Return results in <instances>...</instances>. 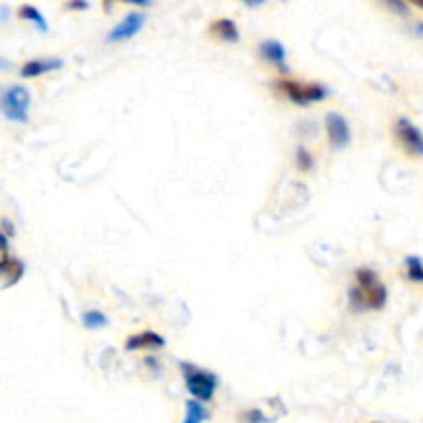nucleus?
<instances>
[{"label": "nucleus", "mask_w": 423, "mask_h": 423, "mask_svg": "<svg viewBox=\"0 0 423 423\" xmlns=\"http://www.w3.org/2000/svg\"><path fill=\"white\" fill-rule=\"evenodd\" d=\"M273 89L296 106H312L318 102H324L331 95L326 85L304 83V81H296V79H277L273 83Z\"/></svg>", "instance_id": "f257e3e1"}, {"label": "nucleus", "mask_w": 423, "mask_h": 423, "mask_svg": "<svg viewBox=\"0 0 423 423\" xmlns=\"http://www.w3.org/2000/svg\"><path fill=\"white\" fill-rule=\"evenodd\" d=\"M31 93L23 85H9L0 91V112L9 122L25 124L29 120Z\"/></svg>", "instance_id": "f03ea898"}, {"label": "nucleus", "mask_w": 423, "mask_h": 423, "mask_svg": "<svg viewBox=\"0 0 423 423\" xmlns=\"http://www.w3.org/2000/svg\"><path fill=\"white\" fill-rule=\"evenodd\" d=\"M182 376L186 382V388L194 399L207 402L211 401L215 397V390H217V376L213 372H207L198 365H192V363H182Z\"/></svg>", "instance_id": "7ed1b4c3"}, {"label": "nucleus", "mask_w": 423, "mask_h": 423, "mask_svg": "<svg viewBox=\"0 0 423 423\" xmlns=\"http://www.w3.org/2000/svg\"><path fill=\"white\" fill-rule=\"evenodd\" d=\"M355 285L363 291L368 310H384L386 301H388V289L380 281V277L376 271L361 267L355 271Z\"/></svg>", "instance_id": "20e7f679"}, {"label": "nucleus", "mask_w": 423, "mask_h": 423, "mask_svg": "<svg viewBox=\"0 0 423 423\" xmlns=\"http://www.w3.org/2000/svg\"><path fill=\"white\" fill-rule=\"evenodd\" d=\"M392 136L409 157H423V130L413 120L399 116L392 122Z\"/></svg>", "instance_id": "39448f33"}, {"label": "nucleus", "mask_w": 423, "mask_h": 423, "mask_svg": "<svg viewBox=\"0 0 423 423\" xmlns=\"http://www.w3.org/2000/svg\"><path fill=\"white\" fill-rule=\"evenodd\" d=\"M324 124H326V136H328L331 149L338 151V149H345L351 143V128L341 114H337V112L326 114Z\"/></svg>", "instance_id": "423d86ee"}, {"label": "nucleus", "mask_w": 423, "mask_h": 423, "mask_svg": "<svg viewBox=\"0 0 423 423\" xmlns=\"http://www.w3.org/2000/svg\"><path fill=\"white\" fill-rule=\"evenodd\" d=\"M147 23V15L145 13H130L122 21L118 23L109 33H107V42L109 43H120L132 40L134 36L141 33V29Z\"/></svg>", "instance_id": "0eeeda50"}, {"label": "nucleus", "mask_w": 423, "mask_h": 423, "mask_svg": "<svg viewBox=\"0 0 423 423\" xmlns=\"http://www.w3.org/2000/svg\"><path fill=\"white\" fill-rule=\"evenodd\" d=\"M258 54L267 64H271L279 73L287 75L289 66H287V50L279 40H262L258 43Z\"/></svg>", "instance_id": "6e6552de"}, {"label": "nucleus", "mask_w": 423, "mask_h": 423, "mask_svg": "<svg viewBox=\"0 0 423 423\" xmlns=\"http://www.w3.org/2000/svg\"><path fill=\"white\" fill-rule=\"evenodd\" d=\"M64 66V60L60 58H31L21 66L23 79H38L48 73H56Z\"/></svg>", "instance_id": "1a4fd4ad"}, {"label": "nucleus", "mask_w": 423, "mask_h": 423, "mask_svg": "<svg viewBox=\"0 0 423 423\" xmlns=\"http://www.w3.org/2000/svg\"><path fill=\"white\" fill-rule=\"evenodd\" d=\"M209 36L213 40L223 43H237L240 42V29H237V23L227 17H221V19H215L209 23Z\"/></svg>", "instance_id": "9d476101"}, {"label": "nucleus", "mask_w": 423, "mask_h": 423, "mask_svg": "<svg viewBox=\"0 0 423 423\" xmlns=\"http://www.w3.org/2000/svg\"><path fill=\"white\" fill-rule=\"evenodd\" d=\"M166 347V338L155 331H143L124 341L127 351H143V349H161Z\"/></svg>", "instance_id": "9b49d317"}, {"label": "nucleus", "mask_w": 423, "mask_h": 423, "mask_svg": "<svg viewBox=\"0 0 423 423\" xmlns=\"http://www.w3.org/2000/svg\"><path fill=\"white\" fill-rule=\"evenodd\" d=\"M209 417H211V413L205 409L203 401H198V399H192V401L186 402V417H184V422L186 423L207 422Z\"/></svg>", "instance_id": "f8f14e48"}, {"label": "nucleus", "mask_w": 423, "mask_h": 423, "mask_svg": "<svg viewBox=\"0 0 423 423\" xmlns=\"http://www.w3.org/2000/svg\"><path fill=\"white\" fill-rule=\"evenodd\" d=\"M17 15H19V19L23 21H31L38 25V29H42V31H48V21L43 19V15L33 6V4H21L19 6V11H17Z\"/></svg>", "instance_id": "ddd939ff"}, {"label": "nucleus", "mask_w": 423, "mask_h": 423, "mask_svg": "<svg viewBox=\"0 0 423 423\" xmlns=\"http://www.w3.org/2000/svg\"><path fill=\"white\" fill-rule=\"evenodd\" d=\"M23 271H25L23 262H19L17 258H11V260H9V264L0 271V275L4 277V287L15 285V283H17V281L23 277Z\"/></svg>", "instance_id": "4468645a"}, {"label": "nucleus", "mask_w": 423, "mask_h": 423, "mask_svg": "<svg viewBox=\"0 0 423 423\" xmlns=\"http://www.w3.org/2000/svg\"><path fill=\"white\" fill-rule=\"evenodd\" d=\"M407 267V279L413 283H423V260L419 256H407L405 258Z\"/></svg>", "instance_id": "2eb2a0df"}, {"label": "nucleus", "mask_w": 423, "mask_h": 423, "mask_svg": "<svg viewBox=\"0 0 423 423\" xmlns=\"http://www.w3.org/2000/svg\"><path fill=\"white\" fill-rule=\"evenodd\" d=\"M316 166V161H314V155L308 151L306 147H297L296 151V168L301 171V173H308V171H312Z\"/></svg>", "instance_id": "dca6fc26"}, {"label": "nucleus", "mask_w": 423, "mask_h": 423, "mask_svg": "<svg viewBox=\"0 0 423 423\" xmlns=\"http://www.w3.org/2000/svg\"><path fill=\"white\" fill-rule=\"evenodd\" d=\"M83 324L87 328H104L107 324V316L100 310H89L83 314Z\"/></svg>", "instance_id": "f3484780"}, {"label": "nucleus", "mask_w": 423, "mask_h": 423, "mask_svg": "<svg viewBox=\"0 0 423 423\" xmlns=\"http://www.w3.org/2000/svg\"><path fill=\"white\" fill-rule=\"evenodd\" d=\"M382 6H386L390 13L399 15V17H407L409 15V4L407 0H378Z\"/></svg>", "instance_id": "a211bd4d"}, {"label": "nucleus", "mask_w": 423, "mask_h": 423, "mask_svg": "<svg viewBox=\"0 0 423 423\" xmlns=\"http://www.w3.org/2000/svg\"><path fill=\"white\" fill-rule=\"evenodd\" d=\"M102 2H104V11L109 13L112 4H116V2H122V4H134V6H149L153 0H102Z\"/></svg>", "instance_id": "6ab92c4d"}, {"label": "nucleus", "mask_w": 423, "mask_h": 423, "mask_svg": "<svg viewBox=\"0 0 423 423\" xmlns=\"http://www.w3.org/2000/svg\"><path fill=\"white\" fill-rule=\"evenodd\" d=\"M64 9L66 11H87L89 9V0H66Z\"/></svg>", "instance_id": "aec40b11"}, {"label": "nucleus", "mask_w": 423, "mask_h": 423, "mask_svg": "<svg viewBox=\"0 0 423 423\" xmlns=\"http://www.w3.org/2000/svg\"><path fill=\"white\" fill-rule=\"evenodd\" d=\"M244 419H248V422H269L260 411H248V413L244 415Z\"/></svg>", "instance_id": "412c9836"}, {"label": "nucleus", "mask_w": 423, "mask_h": 423, "mask_svg": "<svg viewBox=\"0 0 423 423\" xmlns=\"http://www.w3.org/2000/svg\"><path fill=\"white\" fill-rule=\"evenodd\" d=\"M9 260H11V256H9V248L0 244V271L9 264Z\"/></svg>", "instance_id": "4be33fe9"}, {"label": "nucleus", "mask_w": 423, "mask_h": 423, "mask_svg": "<svg viewBox=\"0 0 423 423\" xmlns=\"http://www.w3.org/2000/svg\"><path fill=\"white\" fill-rule=\"evenodd\" d=\"M242 2H244V4H246L248 9H258V6H262V4H264L267 0H242Z\"/></svg>", "instance_id": "5701e85b"}, {"label": "nucleus", "mask_w": 423, "mask_h": 423, "mask_svg": "<svg viewBox=\"0 0 423 423\" xmlns=\"http://www.w3.org/2000/svg\"><path fill=\"white\" fill-rule=\"evenodd\" d=\"M407 4H413V6H417V9L423 11V0H407Z\"/></svg>", "instance_id": "b1692460"}, {"label": "nucleus", "mask_w": 423, "mask_h": 423, "mask_svg": "<svg viewBox=\"0 0 423 423\" xmlns=\"http://www.w3.org/2000/svg\"><path fill=\"white\" fill-rule=\"evenodd\" d=\"M0 244H2V246H6V237H4L2 233H0Z\"/></svg>", "instance_id": "393cba45"}]
</instances>
